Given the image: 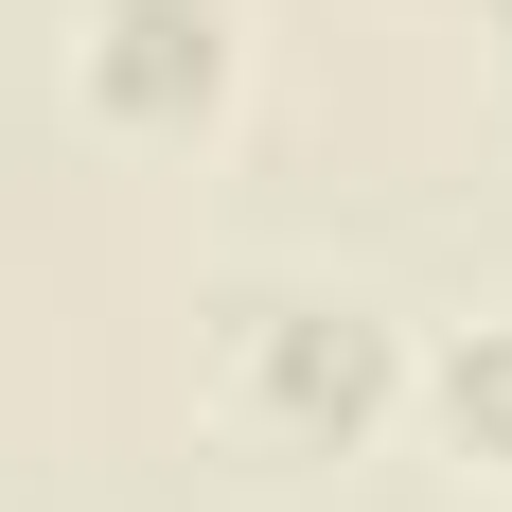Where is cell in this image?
Instances as JSON below:
<instances>
[{"label": "cell", "mask_w": 512, "mask_h": 512, "mask_svg": "<svg viewBox=\"0 0 512 512\" xmlns=\"http://www.w3.org/2000/svg\"><path fill=\"white\" fill-rule=\"evenodd\" d=\"M424 336L354 283H230L212 301V424L248 460H371L407 424Z\"/></svg>", "instance_id": "6da1fadb"}, {"label": "cell", "mask_w": 512, "mask_h": 512, "mask_svg": "<svg viewBox=\"0 0 512 512\" xmlns=\"http://www.w3.org/2000/svg\"><path fill=\"white\" fill-rule=\"evenodd\" d=\"M407 424H424V442L477 477V495H512V318H442V336H424Z\"/></svg>", "instance_id": "3957f363"}, {"label": "cell", "mask_w": 512, "mask_h": 512, "mask_svg": "<svg viewBox=\"0 0 512 512\" xmlns=\"http://www.w3.org/2000/svg\"><path fill=\"white\" fill-rule=\"evenodd\" d=\"M495 512H512V495H495Z\"/></svg>", "instance_id": "5b68a950"}, {"label": "cell", "mask_w": 512, "mask_h": 512, "mask_svg": "<svg viewBox=\"0 0 512 512\" xmlns=\"http://www.w3.org/2000/svg\"><path fill=\"white\" fill-rule=\"evenodd\" d=\"M477 71H495V106H512V0H477Z\"/></svg>", "instance_id": "277c9868"}, {"label": "cell", "mask_w": 512, "mask_h": 512, "mask_svg": "<svg viewBox=\"0 0 512 512\" xmlns=\"http://www.w3.org/2000/svg\"><path fill=\"white\" fill-rule=\"evenodd\" d=\"M71 106L124 159H195L248 106V0H71Z\"/></svg>", "instance_id": "7a4b0ae2"}]
</instances>
